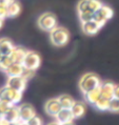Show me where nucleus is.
Wrapping results in <instances>:
<instances>
[{
    "label": "nucleus",
    "instance_id": "nucleus-38",
    "mask_svg": "<svg viewBox=\"0 0 119 125\" xmlns=\"http://www.w3.org/2000/svg\"><path fill=\"white\" fill-rule=\"evenodd\" d=\"M1 118H3V115L1 114V112H0V119H1Z\"/></svg>",
    "mask_w": 119,
    "mask_h": 125
},
{
    "label": "nucleus",
    "instance_id": "nucleus-21",
    "mask_svg": "<svg viewBox=\"0 0 119 125\" xmlns=\"http://www.w3.org/2000/svg\"><path fill=\"white\" fill-rule=\"evenodd\" d=\"M20 12H21V5L16 0H13V2H11L8 5V16L9 17H16L17 15H19Z\"/></svg>",
    "mask_w": 119,
    "mask_h": 125
},
{
    "label": "nucleus",
    "instance_id": "nucleus-23",
    "mask_svg": "<svg viewBox=\"0 0 119 125\" xmlns=\"http://www.w3.org/2000/svg\"><path fill=\"white\" fill-rule=\"evenodd\" d=\"M13 63H14V61L10 56H3L1 58V60H0V71L5 73L6 69L11 66Z\"/></svg>",
    "mask_w": 119,
    "mask_h": 125
},
{
    "label": "nucleus",
    "instance_id": "nucleus-9",
    "mask_svg": "<svg viewBox=\"0 0 119 125\" xmlns=\"http://www.w3.org/2000/svg\"><path fill=\"white\" fill-rule=\"evenodd\" d=\"M18 108H19V120L23 123L27 122L31 118L36 116V113H35L33 105H31L29 103L21 104L20 106H18Z\"/></svg>",
    "mask_w": 119,
    "mask_h": 125
},
{
    "label": "nucleus",
    "instance_id": "nucleus-2",
    "mask_svg": "<svg viewBox=\"0 0 119 125\" xmlns=\"http://www.w3.org/2000/svg\"><path fill=\"white\" fill-rule=\"evenodd\" d=\"M50 38L53 45L60 47V46H64L69 42L70 34L68 30L64 29V27L57 26L52 32H50Z\"/></svg>",
    "mask_w": 119,
    "mask_h": 125
},
{
    "label": "nucleus",
    "instance_id": "nucleus-7",
    "mask_svg": "<svg viewBox=\"0 0 119 125\" xmlns=\"http://www.w3.org/2000/svg\"><path fill=\"white\" fill-rule=\"evenodd\" d=\"M114 15V12L110 6L107 5H102L101 8L94 13V20H96L98 23L101 25H104L107 20H110Z\"/></svg>",
    "mask_w": 119,
    "mask_h": 125
},
{
    "label": "nucleus",
    "instance_id": "nucleus-12",
    "mask_svg": "<svg viewBox=\"0 0 119 125\" xmlns=\"http://www.w3.org/2000/svg\"><path fill=\"white\" fill-rule=\"evenodd\" d=\"M115 85L112 82H103L100 85L101 89V97L107 98L108 100H112L114 98V91H115Z\"/></svg>",
    "mask_w": 119,
    "mask_h": 125
},
{
    "label": "nucleus",
    "instance_id": "nucleus-37",
    "mask_svg": "<svg viewBox=\"0 0 119 125\" xmlns=\"http://www.w3.org/2000/svg\"><path fill=\"white\" fill-rule=\"evenodd\" d=\"M2 57H3V55L1 54V52H0V60H1V58H2Z\"/></svg>",
    "mask_w": 119,
    "mask_h": 125
},
{
    "label": "nucleus",
    "instance_id": "nucleus-5",
    "mask_svg": "<svg viewBox=\"0 0 119 125\" xmlns=\"http://www.w3.org/2000/svg\"><path fill=\"white\" fill-rule=\"evenodd\" d=\"M41 64V58L40 55L33 51H27L26 55L24 57V60L22 62V65L25 69H32V71H36V69L40 66Z\"/></svg>",
    "mask_w": 119,
    "mask_h": 125
},
{
    "label": "nucleus",
    "instance_id": "nucleus-32",
    "mask_svg": "<svg viewBox=\"0 0 119 125\" xmlns=\"http://www.w3.org/2000/svg\"><path fill=\"white\" fill-rule=\"evenodd\" d=\"M11 2H13V0H0V3H1V4H4L6 6H8Z\"/></svg>",
    "mask_w": 119,
    "mask_h": 125
},
{
    "label": "nucleus",
    "instance_id": "nucleus-31",
    "mask_svg": "<svg viewBox=\"0 0 119 125\" xmlns=\"http://www.w3.org/2000/svg\"><path fill=\"white\" fill-rule=\"evenodd\" d=\"M0 125H11V122L4 119V118H1L0 119Z\"/></svg>",
    "mask_w": 119,
    "mask_h": 125
},
{
    "label": "nucleus",
    "instance_id": "nucleus-20",
    "mask_svg": "<svg viewBox=\"0 0 119 125\" xmlns=\"http://www.w3.org/2000/svg\"><path fill=\"white\" fill-rule=\"evenodd\" d=\"M58 99H59V102H60L62 108H66V109H71L73 107V105H74V103L76 102L71 96L65 95V94L64 95L59 96Z\"/></svg>",
    "mask_w": 119,
    "mask_h": 125
},
{
    "label": "nucleus",
    "instance_id": "nucleus-35",
    "mask_svg": "<svg viewBox=\"0 0 119 125\" xmlns=\"http://www.w3.org/2000/svg\"><path fill=\"white\" fill-rule=\"evenodd\" d=\"M2 25H3V19L0 18V29L2 27Z\"/></svg>",
    "mask_w": 119,
    "mask_h": 125
},
{
    "label": "nucleus",
    "instance_id": "nucleus-25",
    "mask_svg": "<svg viewBox=\"0 0 119 125\" xmlns=\"http://www.w3.org/2000/svg\"><path fill=\"white\" fill-rule=\"evenodd\" d=\"M108 110L112 113H119V99L113 98L110 101V106H108Z\"/></svg>",
    "mask_w": 119,
    "mask_h": 125
},
{
    "label": "nucleus",
    "instance_id": "nucleus-27",
    "mask_svg": "<svg viewBox=\"0 0 119 125\" xmlns=\"http://www.w3.org/2000/svg\"><path fill=\"white\" fill-rule=\"evenodd\" d=\"M26 123L29 125H42V120H41L39 117L34 116L33 118H31Z\"/></svg>",
    "mask_w": 119,
    "mask_h": 125
},
{
    "label": "nucleus",
    "instance_id": "nucleus-6",
    "mask_svg": "<svg viewBox=\"0 0 119 125\" xmlns=\"http://www.w3.org/2000/svg\"><path fill=\"white\" fill-rule=\"evenodd\" d=\"M103 4L100 0H80L77 4V11L78 13L82 12H92L95 13L98 11Z\"/></svg>",
    "mask_w": 119,
    "mask_h": 125
},
{
    "label": "nucleus",
    "instance_id": "nucleus-33",
    "mask_svg": "<svg viewBox=\"0 0 119 125\" xmlns=\"http://www.w3.org/2000/svg\"><path fill=\"white\" fill-rule=\"evenodd\" d=\"M22 124V122H21V121H15V122H12L11 123V125H21Z\"/></svg>",
    "mask_w": 119,
    "mask_h": 125
},
{
    "label": "nucleus",
    "instance_id": "nucleus-4",
    "mask_svg": "<svg viewBox=\"0 0 119 125\" xmlns=\"http://www.w3.org/2000/svg\"><path fill=\"white\" fill-rule=\"evenodd\" d=\"M38 25L42 31L52 32L57 27V18L52 13H44L38 18Z\"/></svg>",
    "mask_w": 119,
    "mask_h": 125
},
{
    "label": "nucleus",
    "instance_id": "nucleus-29",
    "mask_svg": "<svg viewBox=\"0 0 119 125\" xmlns=\"http://www.w3.org/2000/svg\"><path fill=\"white\" fill-rule=\"evenodd\" d=\"M34 75H35V71H32V69H25L22 76H23V77L25 78L26 80H29V79H31V78H33Z\"/></svg>",
    "mask_w": 119,
    "mask_h": 125
},
{
    "label": "nucleus",
    "instance_id": "nucleus-16",
    "mask_svg": "<svg viewBox=\"0 0 119 125\" xmlns=\"http://www.w3.org/2000/svg\"><path fill=\"white\" fill-rule=\"evenodd\" d=\"M25 68L21 63H13L11 66L6 69L5 74L8 77H16V76H22Z\"/></svg>",
    "mask_w": 119,
    "mask_h": 125
},
{
    "label": "nucleus",
    "instance_id": "nucleus-1",
    "mask_svg": "<svg viewBox=\"0 0 119 125\" xmlns=\"http://www.w3.org/2000/svg\"><path fill=\"white\" fill-rule=\"evenodd\" d=\"M101 80L97 75L92 74V73H87L83 75L79 80V88L83 93V95L89 93L93 89L99 87L101 85Z\"/></svg>",
    "mask_w": 119,
    "mask_h": 125
},
{
    "label": "nucleus",
    "instance_id": "nucleus-10",
    "mask_svg": "<svg viewBox=\"0 0 119 125\" xmlns=\"http://www.w3.org/2000/svg\"><path fill=\"white\" fill-rule=\"evenodd\" d=\"M61 109H62V106H61L60 102H59L58 98H53V99L48 100L44 104L45 113L51 117H56Z\"/></svg>",
    "mask_w": 119,
    "mask_h": 125
},
{
    "label": "nucleus",
    "instance_id": "nucleus-30",
    "mask_svg": "<svg viewBox=\"0 0 119 125\" xmlns=\"http://www.w3.org/2000/svg\"><path fill=\"white\" fill-rule=\"evenodd\" d=\"M114 98L119 99V84L115 85V91H114Z\"/></svg>",
    "mask_w": 119,
    "mask_h": 125
},
{
    "label": "nucleus",
    "instance_id": "nucleus-28",
    "mask_svg": "<svg viewBox=\"0 0 119 125\" xmlns=\"http://www.w3.org/2000/svg\"><path fill=\"white\" fill-rule=\"evenodd\" d=\"M6 17H9L8 16V6L0 3V18L4 20Z\"/></svg>",
    "mask_w": 119,
    "mask_h": 125
},
{
    "label": "nucleus",
    "instance_id": "nucleus-19",
    "mask_svg": "<svg viewBox=\"0 0 119 125\" xmlns=\"http://www.w3.org/2000/svg\"><path fill=\"white\" fill-rule=\"evenodd\" d=\"M4 119H6L10 122H15V121H19V108L17 105H13L8 112L3 116Z\"/></svg>",
    "mask_w": 119,
    "mask_h": 125
},
{
    "label": "nucleus",
    "instance_id": "nucleus-17",
    "mask_svg": "<svg viewBox=\"0 0 119 125\" xmlns=\"http://www.w3.org/2000/svg\"><path fill=\"white\" fill-rule=\"evenodd\" d=\"M84 98L86 100V102H89L90 104H92V105H95L98 100L101 98L100 86L99 87H97V88H95V89H93V91L89 92V93L84 94Z\"/></svg>",
    "mask_w": 119,
    "mask_h": 125
},
{
    "label": "nucleus",
    "instance_id": "nucleus-22",
    "mask_svg": "<svg viewBox=\"0 0 119 125\" xmlns=\"http://www.w3.org/2000/svg\"><path fill=\"white\" fill-rule=\"evenodd\" d=\"M110 101H111V100H108V99H107V98H103V97H101V98L97 101V103L95 104V106H96V108H97L98 110H101V112H106V110H108Z\"/></svg>",
    "mask_w": 119,
    "mask_h": 125
},
{
    "label": "nucleus",
    "instance_id": "nucleus-34",
    "mask_svg": "<svg viewBox=\"0 0 119 125\" xmlns=\"http://www.w3.org/2000/svg\"><path fill=\"white\" fill-rule=\"evenodd\" d=\"M48 125H60V124H59V123L57 122V121H54V122H50Z\"/></svg>",
    "mask_w": 119,
    "mask_h": 125
},
{
    "label": "nucleus",
    "instance_id": "nucleus-15",
    "mask_svg": "<svg viewBox=\"0 0 119 125\" xmlns=\"http://www.w3.org/2000/svg\"><path fill=\"white\" fill-rule=\"evenodd\" d=\"M26 52L24 48L20 47V46H15V48H14V51L12 52V54L10 55V57H11L13 59L14 63H21L24 60V57H25L26 55Z\"/></svg>",
    "mask_w": 119,
    "mask_h": 125
},
{
    "label": "nucleus",
    "instance_id": "nucleus-36",
    "mask_svg": "<svg viewBox=\"0 0 119 125\" xmlns=\"http://www.w3.org/2000/svg\"><path fill=\"white\" fill-rule=\"evenodd\" d=\"M60 125H74V124H73V122H71V123H65V124H60Z\"/></svg>",
    "mask_w": 119,
    "mask_h": 125
},
{
    "label": "nucleus",
    "instance_id": "nucleus-3",
    "mask_svg": "<svg viewBox=\"0 0 119 125\" xmlns=\"http://www.w3.org/2000/svg\"><path fill=\"white\" fill-rule=\"evenodd\" d=\"M22 99V93L15 91L9 86L0 88V101H5L12 105H17Z\"/></svg>",
    "mask_w": 119,
    "mask_h": 125
},
{
    "label": "nucleus",
    "instance_id": "nucleus-26",
    "mask_svg": "<svg viewBox=\"0 0 119 125\" xmlns=\"http://www.w3.org/2000/svg\"><path fill=\"white\" fill-rule=\"evenodd\" d=\"M12 106H13L12 104H10L8 102H5V101H0V112H1V114L4 116V114L8 112Z\"/></svg>",
    "mask_w": 119,
    "mask_h": 125
},
{
    "label": "nucleus",
    "instance_id": "nucleus-39",
    "mask_svg": "<svg viewBox=\"0 0 119 125\" xmlns=\"http://www.w3.org/2000/svg\"><path fill=\"white\" fill-rule=\"evenodd\" d=\"M21 125H29V124H27L26 122H25V123H23V122H22V124H21Z\"/></svg>",
    "mask_w": 119,
    "mask_h": 125
},
{
    "label": "nucleus",
    "instance_id": "nucleus-13",
    "mask_svg": "<svg viewBox=\"0 0 119 125\" xmlns=\"http://www.w3.org/2000/svg\"><path fill=\"white\" fill-rule=\"evenodd\" d=\"M55 118H56V121H57L59 124L71 123V122H73V120H74V117H73L71 109H66V108H62Z\"/></svg>",
    "mask_w": 119,
    "mask_h": 125
},
{
    "label": "nucleus",
    "instance_id": "nucleus-8",
    "mask_svg": "<svg viewBox=\"0 0 119 125\" xmlns=\"http://www.w3.org/2000/svg\"><path fill=\"white\" fill-rule=\"evenodd\" d=\"M26 82L27 80L23 77V76H16V77H8V81H6V86L11 87L15 91L23 92L26 87Z\"/></svg>",
    "mask_w": 119,
    "mask_h": 125
},
{
    "label": "nucleus",
    "instance_id": "nucleus-11",
    "mask_svg": "<svg viewBox=\"0 0 119 125\" xmlns=\"http://www.w3.org/2000/svg\"><path fill=\"white\" fill-rule=\"evenodd\" d=\"M101 27H102V25L98 23L96 20H91V21L82 23V31L86 35H95L99 32Z\"/></svg>",
    "mask_w": 119,
    "mask_h": 125
},
{
    "label": "nucleus",
    "instance_id": "nucleus-18",
    "mask_svg": "<svg viewBox=\"0 0 119 125\" xmlns=\"http://www.w3.org/2000/svg\"><path fill=\"white\" fill-rule=\"evenodd\" d=\"M71 112L73 114V117L74 119H78V118L82 117L85 113V105L84 103L82 102H79V101H76L74 103V105L71 108Z\"/></svg>",
    "mask_w": 119,
    "mask_h": 125
},
{
    "label": "nucleus",
    "instance_id": "nucleus-14",
    "mask_svg": "<svg viewBox=\"0 0 119 125\" xmlns=\"http://www.w3.org/2000/svg\"><path fill=\"white\" fill-rule=\"evenodd\" d=\"M14 48H15V45L10 39H8V38H1L0 39V52L3 56H10L14 51Z\"/></svg>",
    "mask_w": 119,
    "mask_h": 125
},
{
    "label": "nucleus",
    "instance_id": "nucleus-24",
    "mask_svg": "<svg viewBox=\"0 0 119 125\" xmlns=\"http://www.w3.org/2000/svg\"><path fill=\"white\" fill-rule=\"evenodd\" d=\"M78 16H79V20L81 21V23L91 21V20H94V13H92V12L78 13Z\"/></svg>",
    "mask_w": 119,
    "mask_h": 125
}]
</instances>
